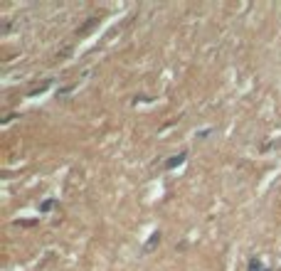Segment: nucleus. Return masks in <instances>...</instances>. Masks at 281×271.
I'll use <instances>...</instances> for the list:
<instances>
[{"mask_svg":"<svg viewBox=\"0 0 281 271\" xmlns=\"http://www.w3.org/2000/svg\"><path fill=\"white\" fill-rule=\"evenodd\" d=\"M249 271H264L262 264H259V259H249V266H247Z\"/></svg>","mask_w":281,"mask_h":271,"instance_id":"obj_4","label":"nucleus"},{"mask_svg":"<svg viewBox=\"0 0 281 271\" xmlns=\"http://www.w3.org/2000/svg\"><path fill=\"white\" fill-rule=\"evenodd\" d=\"M52 205H55V202H52V200H47V202L42 205V212H47V210H52Z\"/></svg>","mask_w":281,"mask_h":271,"instance_id":"obj_5","label":"nucleus"},{"mask_svg":"<svg viewBox=\"0 0 281 271\" xmlns=\"http://www.w3.org/2000/svg\"><path fill=\"white\" fill-rule=\"evenodd\" d=\"M158 242H160V234L153 232V234H150V239H148V244H146V252H150V249H153V247H155Z\"/></svg>","mask_w":281,"mask_h":271,"instance_id":"obj_3","label":"nucleus"},{"mask_svg":"<svg viewBox=\"0 0 281 271\" xmlns=\"http://www.w3.org/2000/svg\"><path fill=\"white\" fill-rule=\"evenodd\" d=\"M96 22H99V18H89V22H84V25H82V27H79L76 32H79V35H84V32H89V30H92L94 25H96Z\"/></svg>","mask_w":281,"mask_h":271,"instance_id":"obj_2","label":"nucleus"},{"mask_svg":"<svg viewBox=\"0 0 281 271\" xmlns=\"http://www.w3.org/2000/svg\"><path fill=\"white\" fill-rule=\"evenodd\" d=\"M264 271H269V269H264Z\"/></svg>","mask_w":281,"mask_h":271,"instance_id":"obj_6","label":"nucleus"},{"mask_svg":"<svg viewBox=\"0 0 281 271\" xmlns=\"http://www.w3.org/2000/svg\"><path fill=\"white\" fill-rule=\"evenodd\" d=\"M185 158H187V153H178V155H173L168 163H166V168H168V170H173V168L183 165V163H185Z\"/></svg>","mask_w":281,"mask_h":271,"instance_id":"obj_1","label":"nucleus"}]
</instances>
